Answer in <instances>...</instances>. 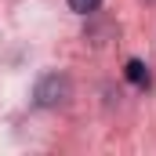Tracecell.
<instances>
[{
	"mask_svg": "<svg viewBox=\"0 0 156 156\" xmlns=\"http://www.w3.org/2000/svg\"><path fill=\"white\" fill-rule=\"evenodd\" d=\"M66 98H69V76L51 73V76H44L37 83V102L40 105H58V102H66Z\"/></svg>",
	"mask_w": 156,
	"mask_h": 156,
	"instance_id": "cell-1",
	"label": "cell"
},
{
	"mask_svg": "<svg viewBox=\"0 0 156 156\" xmlns=\"http://www.w3.org/2000/svg\"><path fill=\"white\" fill-rule=\"evenodd\" d=\"M123 73H127L131 83H138V87H145V83H149V69H145V62H138V58H131Z\"/></svg>",
	"mask_w": 156,
	"mask_h": 156,
	"instance_id": "cell-2",
	"label": "cell"
},
{
	"mask_svg": "<svg viewBox=\"0 0 156 156\" xmlns=\"http://www.w3.org/2000/svg\"><path fill=\"white\" fill-rule=\"evenodd\" d=\"M98 4H102V0H69V7H73L76 15H87V11H98Z\"/></svg>",
	"mask_w": 156,
	"mask_h": 156,
	"instance_id": "cell-3",
	"label": "cell"
}]
</instances>
